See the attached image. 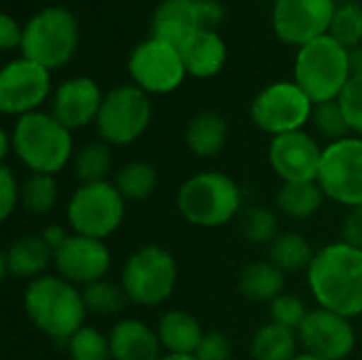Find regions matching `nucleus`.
Instances as JSON below:
<instances>
[{"instance_id":"473e14b6","label":"nucleus","mask_w":362,"mask_h":360,"mask_svg":"<svg viewBox=\"0 0 362 360\" xmlns=\"http://www.w3.org/2000/svg\"><path fill=\"white\" fill-rule=\"evenodd\" d=\"M81 291H83L87 312L95 316H115L125 308V303H129L121 284L110 282L108 278L87 284Z\"/></svg>"},{"instance_id":"49530a36","label":"nucleus","mask_w":362,"mask_h":360,"mask_svg":"<svg viewBox=\"0 0 362 360\" xmlns=\"http://www.w3.org/2000/svg\"><path fill=\"white\" fill-rule=\"evenodd\" d=\"M350 70L352 74H362V45L350 49Z\"/></svg>"},{"instance_id":"f257e3e1","label":"nucleus","mask_w":362,"mask_h":360,"mask_svg":"<svg viewBox=\"0 0 362 360\" xmlns=\"http://www.w3.org/2000/svg\"><path fill=\"white\" fill-rule=\"evenodd\" d=\"M308 286L318 308L356 318L362 314V250L344 240L316 250L308 272Z\"/></svg>"},{"instance_id":"a211bd4d","label":"nucleus","mask_w":362,"mask_h":360,"mask_svg":"<svg viewBox=\"0 0 362 360\" xmlns=\"http://www.w3.org/2000/svg\"><path fill=\"white\" fill-rule=\"evenodd\" d=\"M104 102V93L100 85L89 76H72L64 81L51 100V115L70 132L83 129L87 125H95Z\"/></svg>"},{"instance_id":"c85d7f7f","label":"nucleus","mask_w":362,"mask_h":360,"mask_svg":"<svg viewBox=\"0 0 362 360\" xmlns=\"http://www.w3.org/2000/svg\"><path fill=\"white\" fill-rule=\"evenodd\" d=\"M112 182L125 202H144L155 193L159 185V174L153 163L134 159V161L123 163L115 172Z\"/></svg>"},{"instance_id":"bb28decb","label":"nucleus","mask_w":362,"mask_h":360,"mask_svg":"<svg viewBox=\"0 0 362 360\" xmlns=\"http://www.w3.org/2000/svg\"><path fill=\"white\" fill-rule=\"evenodd\" d=\"M325 193L316 180L312 182H282L276 195V208L295 221H305L314 216L322 204H325Z\"/></svg>"},{"instance_id":"dca6fc26","label":"nucleus","mask_w":362,"mask_h":360,"mask_svg":"<svg viewBox=\"0 0 362 360\" xmlns=\"http://www.w3.org/2000/svg\"><path fill=\"white\" fill-rule=\"evenodd\" d=\"M112 255L102 240L70 233L68 240L53 252V269L64 280L83 289L104 280L110 272Z\"/></svg>"},{"instance_id":"20e7f679","label":"nucleus","mask_w":362,"mask_h":360,"mask_svg":"<svg viewBox=\"0 0 362 360\" xmlns=\"http://www.w3.org/2000/svg\"><path fill=\"white\" fill-rule=\"evenodd\" d=\"M180 216L202 229L225 227L242 214V189L225 172L204 170L189 176L176 193Z\"/></svg>"},{"instance_id":"72a5a7b5","label":"nucleus","mask_w":362,"mask_h":360,"mask_svg":"<svg viewBox=\"0 0 362 360\" xmlns=\"http://www.w3.org/2000/svg\"><path fill=\"white\" fill-rule=\"evenodd\" d=\"M68 356L70 360H112L108 335L95 327H81L68 342Z\"/></svg>"},{"instance_id":"9d476101","label":"nucleus","mask_w":362,"mask_h":360,"mask_svg":"<svg viewBox=\"0 0 362 360\" xmlns=\"http://www.w3.org/2000/svg\"><path fill=\"white\" fill-rule=\"evenodd\" d=\"M314 102L295 81H276L261 89L250 104L252 123L272 138L299 132L312 119Z\"/></svg>"},{"instance_id":"412c9836","label":"nucleus","mask_w":362,"mask_h":360,"mask_svg":"<svg viewBox=\"0 0 362 360\" xmlns=\"http://www.w3.org/2000/svg\"><path fill=\"white\" fill-rule=\"evenodd\" d=\"M112 360H161L157 329L136 318H121L108 331Z\"/></svg>"},{"instance_id":"6ab92c4d","label":"nucleus","mask_w":362,"mask_h":360,"mask_svg":"<svg viewBox=\"0 0 362 360\" xmlns=\"http://www.w3.org/2000/svg\"><path fill=\"white\" fill-rule=\"evenodd\" d=\"M204 30L199 21L197 0H163L151 21V36L182 51L195 34Z\"/></svg>"},{"instance_id":"1a4fd4ad","label":"nucleus","mask_w":362,"mask_h":360,"mask_svg":"<svg viewBox=\"0 0 362 360\" xmlns=\"http://www.w3.org/2000/svg\"><path fill=\"white\" fill-rule=\"evenodd\" d=\"M153 121L151 95L129 85H119L104 93L100 115L95 119V129L100 140L110 146H127L144 136Z\"/></svg>"},{"instance_id":"c756f323","label":"nucleus","mask_w":362,"mask_h":360,"mask_svg":"<svg viewBox=\"0 0 362 360\" xmlns=\"http://www.w3.org/2000/svg\"><path fill=\"white\" fill-rule=\"evenodd\" d=\"M72 172L81 180V185L87 182H102L108 180L112 172V151L110 144L104 140H93L74 151L72 157Z\"/></svg>"},{"instance_id":"a878e982","label":"nucleus","mask_w":362,"mask_h":360,"mask_svg":"<svg viewBox=\"0 0 362 360\" xmlns=\"http://www.w3.org/2000/svg\"><path fill=\"white\" fill-rule=\"evenodd\" d=\"M299 335L293 329L267 323L259 327L250 339V359L252 360H293L299 352Z\"/></svg>"},{"instance_id":"a19ab883","label":"nucleus","mask_w":362,"mask_h":360,"mask_svg":"<svg viewBox=\"0 0 362 360\" xmlns=\"http://www.w3.org/2000/svg\"><path fill=\"white\" fill-rule=\"evenodd\" d=\"M341 240L354 248L362 250V206L352 208L341 225Z\"/></svg>"},{"instance_id":"aec40b11","label":"nucleus","mask_w":362,"mask_h":360,"mask_svg":"<svg viewBox=\"0 0 362 360\" xmlns=\"http://www.w3.org/2000/svg\"><path fill=\"white\" fill-rule=\"evenodd\" d=\"M53 267V250L40 233L15 238L2 252V274L17 280H36Z\"/></svg>"},{"instance_id":"393cba45","label":"nucleus","mask_w":362,"mask_h":360,"mask_svg":"<svg viewBox=\"0 0 362 360\" xmlns=\"http://www.w3.org/2000/svg\"><path fill=\"white\" fill-rule=\"evenodd\" d=\"M240 293L259 303H272L278 295L286 289V274L276 267L269 259L267 261H252L242 267L238 276Z\"/></svg>"},{"instance_id":"de8ad7c7","label":"nucleus","mask_w":362,"mask_h":360,"mask_svg":"<svg viewBox=\"0 0 362 360\" xmlns=\"http://www.w3.org/2000/svg\"><path fill=\"white\" fill-rule=\"evenodd\" d=\"M161 360H197L193 354H163Z\"/></svg>"},{"instance_id":"0eeeda50","label":"nucleus","mask_w":362,"mask_h":360,"mask_svg":"<svg viewBox=\"0 0 362 360\" xmlns=\"http://www.w3.org/2000/svg\"><path fill=\"white\" fill-rule=\"evenodd\" d=\"M178 282V263L174 255L159 246L146 244L134 250L121 269V289L127 301L140 308H155L165 303Z\"/></svg>"},{"instance_id":"79ce46f5","label":"nucleus","mask_w":362,"mask_h":360,"mask_svg":"<svg viewBox=\"0 0 362 360\" xmlns=\"http://www.w3.org/2000/svg\"><path fill=\"white\" fill-rule=\"evenodd\" d=\"M21 36H23V28L17 23V19H13L8 13L0 15V47L4 51L21 47Z\"/></svg>"},{"instance_id":"f03ea898","label":"nucleus","mask_w":362,"mask_h":360,"mask_svg":"<svg viewBox=\"0 0 362 360\" xmlns=\"http://www.w3.org/2000/svg\"><path fill=\"white\" fill-rule=\"evenodd\" d=\"M23 310L34 329L53 342H68L85 327L89 314L83 291L57 274H45L28 282Z\"/></svg>"},{"instance_id":"f3484780","label":"nucleus","mask_w":362,"mask_h":360,"mask_svg":"<svg viewBox=\"0 0 362 360\" xmlns=\"http://www.w3.org/2000/svg\"><path fill=\"white\" fill-rule=\"evenodd\" d=\"M322 149L312 134L299 129L272 138L267 159L282 182H312L318 178Z\"/></svg>"},{"instance_id":"ddd939ff","label":"nucleus","mask_w":362,"mask_h":360,"mask_svg":"<svg viewBox=\"0 0 362 360\" xmlns=\"http://www.w3.org/2000/svg\"><path fill=\"white\" fill-rule=\"evenodd\" d=\"M337 0H276L272 25L284 45L303 47L331 30Z\"/></svg>"},{"instance_id":"39448f33","label":"nucleus","mask_w":362,"mask_h":360,"mask_svg":"<svg viewBox=\"0 0 362 360\" xmlns=\"http://www.w3.org/2000/svg\"><path fill=\"white\" fill-rule=\"evenodd\" d=\"M350 76V49L331 34H325L297 51L295 83L314 104L337 100Z\"/></svg>"},{"instance_id":"09e8293b","label":"nucleus","mask_w":362,"mask_h":360,"mask_svg":"<svg viewBox=\"0 0 362 360\" xmlns=\"http://www.w3.org/2000/svg\"><path fill=\"white\" fill-rule=\"evenodd\" d=\"M293 360H325V359H318V356H314V354H308V352H299L297 356Z\"/></svg>"},{"instance_id":"cd10ccee","label":"nucleus","mask_w":362,"mask_h":360,"mask_svg":"<svg viewBox=\"0 0 362 360\" xmlns=\"http://www.w3.org/2000/svg\"><path fill=\"white\" fill-rule=\"evenodd\" d=\"M314 255H316V250L312 248L308 238L297 231L278 233V238L267 248L269 261L276 267H280L284 274L308 272L310 263L314 261Z\"/></svg>"},{"instance_id":"f8f14e48","label":"nucleus","mask_w":362,"mask_h":360,"mask_svg":"<svg viewBox=\"0 0 362 360\" xmlns=\"http://www.w3.org/2000/svg\"><path fill=\"white\" fill-rule=\"evenodd\" d=\"M127 72L134 85L148 95L172 93L187 79L182 53L153 36L136 45L127 59Z\"/></svg>"},{"instance_id":"2eb2a0df","label":"nucleus","mask_w":362,"mask_h":360,"mask_svg":"<svg viewBox=\"0 0 362 360\" xmlns=\"http://www.w3.org/2000/svg\"><path fill=\"white\" fill-rule=\"evenodd\" d=\"M303 352L325 360H346L356 348V329L352 318L316 308L310 310L297 329Z\"/></svg>"},{"instance_id":"e433bc0d","label":"nucleus","mask_w":362,"mask_h":360,"mask_svg":"<svg viewBox=\"0 0 362 360\" xmlns=\"http://www.w3.org/2000/svg\"><path fill=\"white\" fill-rule=\"evenodd\" d=\"M308 314H310V310H308L305 301L286 291L269 303V318H272L269 323H276V325L293 329V331H297L301 327V323L305 320Z\"/></svg>"},{"instance_id":"a18cd8bd","label":"nucleus","mask_w":362,"mask_h":360,"mask_svg":"<svg viewBox=\"0 0 362 360\" xmlns=\"http://www.w3.org/2000/svg\"><path fill=\"white\" fill-rule=\"evenodd\" d=\"M11 153H13V140H11V132L2 129V132H0V159H2V163H6V159L11 157Z\"/></svg>"},{"instance_id":"7c9ffc66","label":"nucleus","mask_w":362,"mask_h":360,"mask_svg":"<svg viewBox=\"0 0 362 360\" xmlns=\"http://www.w3.org/2000/svg\"><path fill=\"white\" fill-rule=\"evenodd\" d=\"M59 197L57 180L49 174H30L21 185V208L34 216L49 214Z\"/></svg>"},{"instance_id":"4c0bfd02","label":"nucleus","mask_w":362,"mask_h":360,"mask_svg":"<svg viewBox=\"0 0 362 360\" xmlns=\"http://www.w3.org/2000/svg\"><path fill=\"white\" fill-rule=\"evenodd\" d=\"M352 129V136L362 138V74H352L341 95L337 98Z\"/></svg>"},{"instance_id":"f704fd0d","label":"nucleus","mask_w":362,"mask_h":360,"mask_svg":"<svg viewBox=\"0 0 362 360\" xmlns=\"http://www.w3.org/2000/svg\"><path fill=\"white\" fill-rule=\"evenodd\" d=\"M310 123L314 125L316 134L327 140V144L352 136V129H350V125L346 121V115H344V110L339 106V100L314 104Z\"/></svg>"},{"instance_id":"9b49d317","label":"nucleus","mask_w":362,"mask_h":360,"mask_svg":"<svg viewBox=\"0 0 362 360\" xmlns=\"http://www.w3.org/2000/svg\"><path fill=\"white\" fill-rule=\"evenodd\" d=\"M327 199L356 208L362 206V138L348 136L322 149L318 178Z\"/></svg>"},{"instance_id":"7ed1b4c3","label":"nucleus","mask_w":362,"mask_h":360,"mask_svg":"<svg viewBox=\"0 0 362 360\" xmlns=\"http://www.w3.org/2000/svg\"><path fill=\"white\" fill-rule=\"evenodd\" d=\"M11 140L13 155L30 174L57 176L74 157L72 132L45 110L19 117L11 127Z\"/></svg>"},{"instance_id":"c9c22d12","label":"nucleus","mask_w":362,"mask_h":360,"mask_svg":"<svg viewBox=\"0 0 362 360\" xmlns=\"http://www.w3.org/2000/svg\"><path fill=\"white\" fill-rule=\"evenodd\" d=\"M329 34L344 47L354 49L362 45V6L358 2H341L333 15Z\"/></svg>"},{"instance_id":"423d86ee","label":"nucleus","mask_w":362,"mask_h":360,"mask_svg":"<svg viewBox=\"0 0 362 360\" xmlns=\"http://www.w3.org/2000/svg\"><path fill=\"white\" fill-rule=\"evenodd\" d=\"M78 47V21L66 6H45L23 25L21 57L49 72L64 68Z\"/></svg>"},{"instance_id":"b1692460","label":"nucleus","mask_w":362,"mask_h":360,"mask_svg":"<svg viewBox=\"0 0 362 360\" xmlns=\"http://www.w3.org/2000/svg\"><path fill=\"white\" fill-rule=\"evenodd\" d=\"M227 121L214 110H199L185 129V142L195 157H214L227 144Z\"/></svg>"},{"instance_id":"ea45409f","label":"nucleus","mask_w":362,"mask_h":360,"mask_svg":"<svg viewBox=\"0 0 362 360\" xmlns=\"http://www.w3.org/2000/svg\"><path fill=\"white\" fill-rule=\"evenodd\" d=\"M231 339L221 331H208L193 356L197 360H231Z\"/></svg>"},{"instance_id":"6e6552de","label":"nucleus","mask_w":362,"mask_h":360,"mask_svg":"<svg viewBox=\"0 0 362 360\" xmlns=\"http://www.w3.org/2000/svg\"><path fill=\"white\" fill-rule=\"evenodd\" d=\"M125 204L112 180L78 185L66 206L68 227L72 233L104 242L123 225Z\"/></svg>"},{"instance_id":"4468645a","label":"nucleus","mask_w":362,"mask_h":360,"mask_svg":"<svg viewBox=\"0 0 362 360\" xmlns=\"http://www.w3.org/2000/svg\"><path fill=\"white\" fill-rule=\"evenodd\" d=\"M51 95V72L25 57L11 59L0 70V110L23 117L40 110Z\"/></svg>"},{"instance_id":"58836bf2","label":"nucleus","mask_w":362,"mask_h":360,"mask_svg":"<svg viewBox=\"0 0 362 360\" xmlns=\"http://www.w3.org/2000/svg\"><path fill=\"white\" fill-rule=\"evenodd\" d=\"M21 206V185L8 163L0 166V219L8 221Z\"/></svg>"},{"instance_id":"4be33fe9","label":"nucleus","mask_w":362,"mask_h":360,"mask_svg":"<svg viewBox=\"0 0 362 360\" xmlns=\"http://www.w3.org/2000/svg\"><path fill=\"white\" fill-rule=\"evenodd\" d=\"M189 76L212 79L227 62V45L216 30H199L195 38L180 51Z\"/></svg>"},{"instance_id":"2f4dec72","label":"nucleus","mask_w":362,"mask_h":360,"mask_svg":"<svg viewBox=\"0 0 362 360\" xmlns=\"http://www.w3.org/2000/svg\"><path fill=\"white\" fill-rule=\"evenodd\" d=\"M238 223H240V231L244 240L257 246H263V244L269 246L280 233V223H278L276 212L265 206L244 208L242 214L238 216Z\"/></svg>"},{"instance_id":"5701e85b","label":"nucleus","mask_w":362,"mask_h":360,"mask_svg":"<svg viewBox=\"0 0 362 360\" xmlns=\"http://www.w3.org/2000/svg\"><path fill=\"white\" fill-rule=\"evenodd\" d=\"M155 329L165 354H195L206 335L202 323L185 310L163 312Z\"/></svg>"},{"instance_id":"8fccbe9b","label":"nucleus","mask_w":362,"mask_h":360,"mask_svg":"<svg viewBox=\"0 0 362 360\" xmlns=\"http://www.w3.org/2000/svg\"><path fill=\"white\" fill-rule=\"evenodd\" d=\"M344 2H356V0H344Z\"/></svg>"},{"instance_id":"37998d69","label":"nucleus","mask_w":362,"mask_h":360,"mask_svg":"<svg viewBox=\"0 0 362 360\" xmlns=\"http://www.w3.org/2000/svg\"><path fill=\"white\" fill-rule=\"evenodd\" d=\"M197 8H199V21L202 28L206 30H214V25L218 21H223V6L216 0H197Z\"/></svg>"},{"instance_id":"c03bdc74","label":"nucleus","mask_w":362,"mask_h":360,"mask_svg":"<svg viewBox=\"0 0 362 360\" xmlns=\"http://www.w3.org/2000/svg\"><path fill=\"white\" fill-rule=\"evenodd\" d=\"M40 236H42V240L51 246V250L55 252L66 240H68V231H66V227L64 225H57V223H51V225H47L42 231H40Z\"/></svg>"}]
</instances>
